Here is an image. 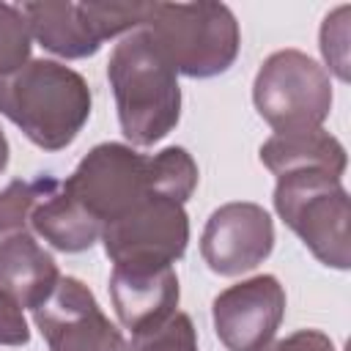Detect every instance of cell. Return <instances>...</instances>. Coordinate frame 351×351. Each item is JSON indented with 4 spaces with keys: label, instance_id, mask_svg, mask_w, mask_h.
<instances>
[{
    "label": "cell",
    "instance_id": "1",
    "mask_svg": "<svg viewBox=\"0 0 351 351\" xmlns=\"http://www.w3.org/2000/svg\"><path fill=\"white\" fill-rule=\"evenodd\" d=\"M107 77L126 140L154 145L170 134L181 115V88L176 69L143 27L115 44L107 60Z\"/></svg>",
    "mask_w": 351,
    "mask_h": 351
},
{
    "label": "cell",
    "instance_id": "2",
    "mask_svg": "<svg viewBox=\"0 0 351 351\" xmlns=\"http://www.w3.org/2000/svg\"><path fill=\"white\" fill-rule=\"evenodd\" d=\"M0 112L38 148L60 151L85 126L90 90L74 69L58 60H27L0 82Z\"/></svg>",
    "mask_w": 351,
    "mask_h": 351
},
{
    "label": "cell",
    "instance_id": "3",
    "mask_svg": "<svg viewBox=\"0 0 351 351\" xmlns=\"http://www.w3.org/2000/svg\"><path fill=\"white\" fill-rule=\"evenodd\" d=\"M140 27L176 74L214 77L228 71L239 55V22L222 3H151Z\"/></svg>",
    "mask_w": 351,
    "mask_h": 351
},
{
    "label": "cell",
    "instance_id": "4",
    "mask_svg": "<svg viewBox=\"0 0 351 351\" xmlns=\"http://www.w3.org/2000/svg\"><path fill=\"white\" fill-rule=\"evenodd\" d=\"M274 208L304 247L332 269L351 263V206L340 178L326 170H296L277 178Z\"/></svg>",
    "mask_w": 351,
    "mask_h": 351
},
{
    "label": "cell",
    "instance_id": "5",
    "mask_svg": "<svg viewBox=\"0 0 351 351\" xmlns=\"http://www.w3.org/2000/svg\"><path fill=\"white\" fill-rule=\"evenodd\" d=\"M252 101L277 134L318 129L332 110V82L304 52L280 49L258 69Z\"/></svg>",
    "mask_w": 351,
    "mask_h": 351
},
{
    "label": "cell",
    "instance_id": "6",
    "mask_svg": "<svg viewBox=\"0 0 351 351\" xmlns=\"http://www.w3.org/2000/svg\"><path fill=\"white\" fill-rule=\"evenodd\" d=\"M189 241V219L181 203L165 195H148L132 211L101 230V244L115 266L162 269L173 266Z\"/></svg>",
    "mask_w": 351,
    "mask_h": 351
},
{
    "label": "cell",
    "instance_id": "7",
    "mask_svg": "<svg viewBox=\"0 0 351 351\" xmlns=\"http://www.w3.org/2000/svg\"><path fill=\"white\" fill-rule=\"evenodd\" d=\"M63 184L101 225L123 217L148 195H156L151 156L121 143L96 145Z\"/></svg>",
    "mask_w": 351,
    "mask_h": 351
},
{
    "label": "cell",
    "instance_id": "8",
    "mask_svg": "<svg viewBox=\"0 0 351 351\" xmlns=\"http://www.w3.org/2000/svg\"><path fill=\"white\" fill-rule=\"evenodd\" d=\"M33 321L49 351H129L123 335L77 277H60L49 299L33 310Z\"/></svg>",
    "mask_w": 351,
    "mask_h": 351
},
{
    "label": "cell",
    "instance_id": "9",
    "mask_svg": "<svg viewBox=\"0 0 351 351\" xmlns=\"http://www.w3.org/2000/svg\"><path fill=\"white\" fill-rule=\"evenodd\" d=\"M285 315V291L271 274H258L225 288L214 304V332L228 351L266 348Z\"/></svg>",
    "mask_w": 351,
    "mask_h": 351
},
{
    "label": "cell",
    "instance_id": "10",
    "mask_svg": "<svg viewBox=\"0 0 351 351\" xmlns=\"http://www.w3.org/2000/svg\"><path fill=\"white\" fill-rule=\"evenodd\" d=\"M274 247V225L258 203L219 206L203 230L200 252L214 274L236 277L269 258Z\"/></svg>",
    "mask_w": 351,
    "mask_h": 351
},
{
    "label": "cell",
    "instance_id": "11",
    "mask_svg": "<svg viewBox=\"0 0 351 351\" xmlns=\"http://www.w3.org/2000/svg\"><path fill=\"white\" fill-rule=\"evenodd\" d=\"M110 296L118 321L132 332H148L167 321L178 307V277L173 266L137 269L115 266L110 274Z\"/></svg>",
    "mask_w": 351,
    "mask_h": 351
},
{
    "label": "cell",
    "instance_id": "12",
    "mask_svg": "<svg viewBox=\"0 0 351 351\" xmlns=\"http://www.w3.org/2000/svg\"><path fill=\"white\" fill-rule=\"evenodd\" d=\"M30 228L60 252H82L101 239L104 225L66 189L63 181L38 178Z\"/></svg>",
    "mask_w": 351,
    "mask_h": 351
},
{
    "label": "cell",
    "instance_id": "13",
    "mask_svg": "<svg viewBox=\"0 0 351 351\" xmlns=\"http://www.w3.org/2000/svg\"><path fill=\"white\" fill-rule=\"evenodd\" d=\"M60 274L55 258L30 236V230L3 236L0 241V291L19 307L36 310L49 299Z\"/></svg>",
    "mask_w": 351,
    "mask_h": 351
},
{
    "label": "cell",
    "instance_id": "14",
    "mask_svg": "<svg viewBox=\"0 0 351 351\" xmlns=\"http://www.w3.org/2000/svg\"><path fill=\"white\" fill-rule=\"evenodd\" d=\"M261 162L280 178L296 170H326L332 176L346 173V148L326 129H304L274 134L261 145Z\"/></svg>",
    "mask_w": 351,
    "mask_h": 351
},
{
    "label": "cell",
    "instance_id": "15",
    "mask_svg": "<svg viewBox=\"0 0 351 351\" xmlns=\"http://www.w3.org/2000/svg\"><path fill=\"white\" fill-rule=\"evenodd\" d=\"M22 14L27 19L30 36L44 49L60 58H88V55H96L101 47L93 38L80 3H69V0L25 3Z\"/></svg>",
    "mask_w": 351,
    "mask_h": 351
},
{
    "label": "cell",
    "instance_id": "16",
    "mask_svg": "<svg viewBox=\"0 0 351 351\" xmlns=\"http://www.w3.org/2000/svg\"><path fill=\"white\" fill-rule=\"evenodd\" d=\"M151 176L154 192L181 206L197 186V165L184 148H165L156 156H151Z\"/></svg>",
    "mask_w": 351,
    "mask_h": 351
},
{
    "label": "cell",
    "instance_id": "17",
    "mask_svg": "<svg viewBox=\"0 0 351 351\" xmlns=\"http://www.w3.org/2000/svg\"><path fill=\"white\" fill-rule=\"evenodd\" d=\"M30 27L22 8L0 3V82L14 77L30 58Z\"/></svg>",
    "mask_w": 351,
    "mask_h": 351
},
{
    "label": "cell",
    "instance_id": "18",
    "mask_svg": "<svg viewBox=\"0 0 351 351\" xmlns=\"http://www.w3.org/2000/svg\"><path fill=\"white\" fill-rule=\"evenodd\" d=\"M129 351H197V335L186 313H173L159 326L132 335Z\"/></svg>",
    "mask_w": 351,
    "mask_h": 351
},
{
    "label": "cell",
    "instance_id": "19",
    "mask_svg": "<svg viewBox=\"0 0 351 351\" xmlns=\"http://www.w3.org/2000/svg\"><path fill=\"white\" fill-rule=\"evenodd\" d=\"M36 197H38V178L36 181H11L0 192V236L27 230Z\"/></svg>",
    "mask_w": 351,
    "mask_h": 351
},
{
    "label": "cell",
    "instance_id": "20",
    "mask_svg": "<svg viewBox=\"0 0 351 351\" xmlns=\"http://www.w3.org/2000/svg\"><path fill=\"white\" fill-rule=\"evenodd\" d=\"M348 5H340L335 14H329L324 19L321 27V52L329 63V69L348 82Z\"/></svg>",
    "mask_w": 351,
    "mask_h": 351
},
{
    "label": "cell",
    "instance_id": "21",
    "mask_svg": "<svg viewBox=\"0 0 351 351\" xmlns=\"http://www.w3.org/2000/svg\"><path fill=\"white\" fill-rule=\"evenodd\" d=\"M30 340L27 321L22 315V307L0 291V346H25Z\"/></svg>",
    "mask_w": 351,
    "mask_h": 351
},
{
    "label": "cell",
    "instance_id": "22",
    "mask_svg": "<svg viewBox=\"0 0 351 351\" xmlns=\"http://www.w3.org/2000/svg\"><path fill=\"white\" fill-rule=\"evenodd\" d=\"M261 351H335V343L318 329H299L277 343H269Z\"/></svg>",
    "mask_w": 351,
    "mask_h": 351
},
{
    "label": "cell",
    "instance_id": "23",
    "mask_svg": "<svg viewBox=\"0 0 351 351\" xmlns=\"http://www.w3.org/2000/svg\"><path fill=\"white\" fill-rule=\"evenodd\" d=\"M5 162H8V140H5V134L0 129V170L5 167Z\"/></svg>",
    "mask_w": 351,
    "mask_h": 351
}]
</instances>
